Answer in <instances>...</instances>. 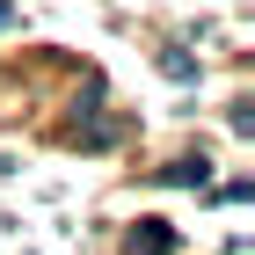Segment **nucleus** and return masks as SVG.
Segmentation results:
<instances>
[{"label": "nucleus", "mask_w": 255, "mask_h": 255, "mask_svg": "<svg viewBox=\"0 0 255 255\" xmlns=\"http://www.w3.org/2000/svg\"><path fill=\"white\" fill-rule=\"evenodd\" d=\"M131 248H138V255H168V248H175V234H168L160 219H146V234H131Z\"/></svg>", "instance_id": "1"}]
</instances>
